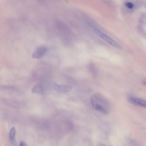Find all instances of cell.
I'll return each instance as SVG.
<instances>
[{
	"label": "cell",
	"mask_w": 146,
	"mask_h": 146,
	"mask_svg": "<svg viewBox=\"0 0 146 146\" xmlns=\"http://www.w3.org/2000/svg\"><path fill=\"white\" fill-rule=\"evenodd\" d=\"M94 31L95 33L103 40L111 45L114 47H119V46L115 41L100 31L96 29H94Z\"/></svg>",
	"instance_id": "7a4b0ae2"
},
{
	"label": "cell",
	"mask_w": 146,
	"mask_h": 146,
	"mask_svg": "<svg viewBox=\"0 0 146 146\" xmlns=\"http://www.w3.org/2000/svg\"><path fill=\"white\" fill-rule=\"evenodd\" d=\"M89 65L90 71L93 75H95L97 74V69L94 64L92 63H90Z\"/></svg>",
	"instance_id": "52a82bcc"
},
{
	"label": "cell",
	"mask_w": 146,
	"mask_h": 146,
	"mask_svg": "<svg viewBox=\"0 0 146 146\" xmlns=\"http://www.w3.org/2000/svg\"><path fill=\"white\" fill-rule=\"evenodd\" d=\"M125 5L127 8L129 9H131L133 6V4L130 2H127L126 3H125Z\"/></svg>",
	"instance_id": "ba28073f"
},
{
	"label": "cell",
	"mask_w": 146,
	"mask_h": 146,
	"mask_svg": "<svg viewBox=\"0 0 146 146\" xmlns=\"http://www.w3.org/2000/svg\"><path fill=\"white\" fill-rule=\"evenodd\" d=\"M143 84L144 85H146V81H145L143 82Z\"/></svg>",
	"instance_id": "30bf717a"
},
{
	"label": "cell",
	"mask_w": 146,
	"mask_h": 146,
	"mask_svg": "<svg viewBox=\"0 0 146 146\" xmlns=\"http://www.w3.org/2000/svg\"><path fill=\"white\" fill-rule=\"evenodd\" d=\"M20 146H26L27 145L25 144V142H24L23 141L21 142L20 143Z\"/></svg>",
	"instance_id": "9c48e42d"
},
{
	"label": "cell",
	"mask_w": 146,
	"mask_h": 146,
	"mask_svg": "<svg viewBox=\"0 0 146 146\" xmlns=\"http://www.w3.org/2000/svg\"><path fill=\"white\" fill-rule=\"evenodd\" d=\"M128 101L134 105L146 108V101L142 99L133 97H129Z\"/></svg>",
	"instance_id": "277c9868"
},
{
	"label": "cell",
	"mask_w": 146,
	"mask_h": 146,
	"mask_svg": "<svg viewBox=\"0 0 146 146\" xmlns=\"http://www.w3.org/2000/svg\"><path fill=\"white\" fill-rule=\"evenodd\" d=\"M47 51V48L44 46L38 47L33 52L32 57L33 58H39L43 56Z\"/></svg>",
	"instance_id": "3957f363"
},
{
	"label": "cell",
	"mask_w": 146,
	"mask_h": 146,
	"mask_svg": "<svg viewBox=\"0 0 146 146\" xmlns=\"http://www.w3.org/2000/svg\"><path fill=\"white\" fill-rule=\"evenodd\" d=\"M15 129L14 127H13L10 130L9 134V139L11 141L14 143L15 136Z\"/></svg>",
	"instance_id": "8992f818"
},
{
	"label": "cell",
	"mask_w": 146,
	"mask_h": 146,
	"mask_svg": "<svg viewBox=\"0 0 146 146\" xmlns=\"http://www.w3.org/2000/svg\"><path fill=\"white\" fill-rule=\"evenodd\" d=\"M90 102L93 109L107 114L110 110L109 103L107 99L102 94L96 93L91 96Z\"/></svg>",
	"instance_id": "6da1fadb"
},
{
	"label": "cell",
	"mask_w": 146,
	"mask_h": 146,
	"mask_svg": "<svg viewBox=\"0 0 146 146\" xmlns=\"http://www.w3.org/2000/svg\"><path fill=\"white\" fill-rule=\"evenodd\" d=\"M56 90L59 92H65L70 91L72 89L71 86L67 85L54 84Z\"/></svg>",
	"instance_id": "5b68a950"
}]
</instances>
